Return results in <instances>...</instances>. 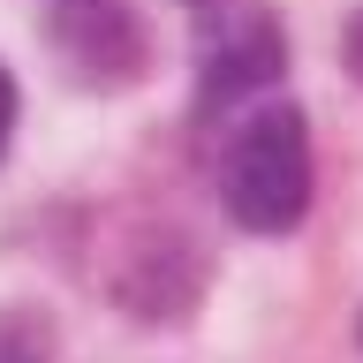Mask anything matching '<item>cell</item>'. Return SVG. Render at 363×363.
Masks as SVG:
<instances>
[{"mask_svg": "<svg viewBox=\"0 0 363 363\" xmlns=\"http://www.w3.org/2000/svg\"><path fill=\"white\" fill-rule=\"evenodd\" d=\"M220 197L227 220L250 235H288L311 204V136L295 106H250L242 129L220 152Z\"/></svg>", "mask_w": 363, "mask_h": 363, "instance_id": "1", "label": "cell"}, {"mask_svg": "<svg viewBox=\"0 0 363 363\" xmlns=\"http://www.w3.org/2000/svg\"><path fill=\"white\" fill-rule=\"evenodd\" d=\"M272 76H280V23L257 16V8L220 16L212 45H204V106L257 99V84H272Z\"/></svg>", "mask_w": 363, "mask_h": 363, "instance_id": "2", "label": "cell"}, {"mask_svg": "<svg viewBox=\"0 0 363 363\" xmlns=\"http://www.w3.org/2000/svg\"><path fill=\"white\" fill-rule=\"evenodd\" d=\"M0 363H38V333L23 318H0Z\"/></svg>", "mask_w": 363, "mask_h": 363, "instance_id": "3", "label": "cell"}, {"mask_svg": "<svg viewBox=\"0 0 363 363\" xmlns=\"http://www.w3.org/2000/svg\"><path fill=\"white\" fill-rule=\"evenodd\" d=\"M8 129H16V84H8V68H0V152H8Z\"/></svg>", "mask_w": 363, "mask_h": 363, "instance_id": "4", "label": "cell"}, {"mask_svg": "<svg viewBox=\"0 0 363 363\" xmlns=\"http://www.w3.org/2000/svg\"><path fill=\"white\" fill-rule=\"evenodd\" d=\"M348 68H356V84H363V16L348 23Z\"/></svg>", "mask_w": 363, "mask_h": 363, "instance_id": "5", "label": "cell"}]
</instances>
